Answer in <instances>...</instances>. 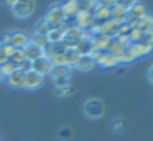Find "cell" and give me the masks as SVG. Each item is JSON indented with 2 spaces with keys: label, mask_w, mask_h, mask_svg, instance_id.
<instances>
[{
  "label": "cell",
  "mask_w": 153,
  "mask_h": 141,
  "mask_svg": "<svg viewBox=\"0 0 153 141\" xmlns=\"http://www.w3.org/2000/svg\"><path fill=\"white\" fill-rule=\"evenodd\" d=\"M10 7H12V12H13L15 16L24 19V18H30L34 13V10H36V1L34 0H18Z\"/></svg>",
  "instance_id": "obj_1"
},
{
  "label": "cell",
  "mask_w": 153,
  "mask_h": 141,
  "mask_svg": "<svg viewBox=\"0 0 153 141\" xmlns=\"http://www.w3.org/2000/svg\"><path fill=\"white\" fill-rule=\"evenodd\" d=\"M83 113L89 119H98L104 114V102L100 98H89L83 104Z\"/></svg>",
  "instance_id": "obj_2"
},
{
  "label": "cell",
  "mask_w": 153,
  "mask_h": 141,
  "mask_svg": "<svg viewBox=\"0 0 153 141\" xmlns=\"http://www.w3.org/2000/svg\"><path fill=\"white\" fill-rule=\"evenodd\" d=\"M49 22L52 24L53 28H65L68 25L65 16H64V12L61 9V6H52L51 9L48 10L46 16H45Z\"/></svg>",
  "instance_id": "obj_3"
},
{
  "label": "cell",
  "mask_w": 153,
  "mask_h": 141,
  "mask_svg": "<svg viewBox=\"0 0 153 141\" xmlns=\"http://www.w3.org/2000/svg\"><path fill=\"white\" fill-rule=\"evenodd\" d=\"M153 49V45H150L149 42H146L144 39L141 42H137V43H129L126 47V52L129 53V56L135 61L137 58L140 56H144L147 53H150Z\"/></svg>",
  "instance_id": "obj_4"
},
{
  "label": "cell",
  "mask_w": 153,
  "mask_h": 141,
  "mask_svg": "<svg viewBox=\"0 0 153 141\" xmlns=\"http://www.w3.org/2000/svg\"><path fill=\"white\" fill-rule=\"evenodd\" d=\"M95 22L94 13L88 12V10H80L76 16H74V25H77L80 30L83 31H89L92 24Z\"/></svg>",
  "instance_id": "obj_5"
},
{
  "label": "cell",
  "mask_w": 153,
  "mask_h": 141,
  "mask_svg": "<svg viewBox=\"0 0 153 141\" xmlns=\"http://www.w3.org/2000/svg\"><path fill=\"white\" fill-rule=\"evenodd\" d=\"M42 85H43V76L37 74L36 71L31 70L27 74H24V88L25 89L34 91V89H39Z\"/></svg>",
  "instance_id": "obj_6"
},
{
  "label": "cell",
  "mask_w": 153,
  "mask_h": 141,
  "mask_svg": "<svg viewBox=\"0 0 153 141\" xmlns=\"http://www.w3.org/2000/svg\"><path fill=\"white\" fill-rule=\"evenodd\" d=\"M52 62L51 59L48 58V56H42V58H39V59H36L34 62H33V71H36L37 74H40V76H49L52 71Z\"/></svg>",
  "instance_id": "obj_7"
},
{
  "label": "cell",
  "mask_w": 153,
  "mask_h": 141,
  "mask_svg": "<svg viewBox=\"0 0 153 141\" xmlns=\"http://www.w3.org/2000/svg\"><path fill=\"white\" fill-rule=\"evenodd\" d=\"M30 40H31V39H30L28 34L24 33V31H19V30H16V31H10V40H9V45H10L12 47L24 49V47L30 43Z\"/></svg>",
  "instance_id": "obj_8"
},
{
  "label": "cell",
  "mask_w": 153,
  "mask_h": 141,
  "mask_svg": "<svg viewBox=\"0 0 153 141\" xmlns=\"http://www.w3.org/2000/svg\"><path fill=\"white\" fill-rule=\"evenodd\" d=\"M147 13V10H146V6L144 4H141V3H135L134 6H131L129 9H128V15H126V22H129L131 25L134 24V22H137L138 19H141L144 15Z\"/></svg>",
  "instance_id": "obj_9"
},
{
  "label": "cell",
  "mask_w": 153,
  "mask_h": 141,
  "mask_svg": "<svg viewBox=\"0 0 153 141\" xmlns=\"http://www.w3.org/2000/svg\"><path fill=\"white\" fill-rule=\"evenodd\" d=\"M73 49L82 56V55H91L94 52V43H92V39H91V34H86L85 37H82L74 46Z\"/></svg>",
  "instance_id": "obj_10"
},
{
  "label": "cell",
  "mask_w": 153,
  "mask_h": 141,
  "mask_svg": "<svg viewBox=\"0 0 153 141\" xmlns=\"http://www.w3.org/2000/svg\"><path fill=\"white\" fill-rule=\"evenodd\" d=\"M61 9L64 12V16L65 19H74V16L80 12V6H79V1L77 0H65L62 4H61Z\"/></svg>",
  "instance_id": "obj_11"
},
{
  "label": "cell",
  "mask_w": 153,
  "mask_h": 141,
  "mask_svg": "<svg viewBox=\"0 0 153 141\" xmlns=\"http://www.w3.org/2000/svg\"><path fill=\"white\" fill-rule=\"evenodd\" d=\"M24 53H25V59H28V61H31V62H34L36 59H39V58H42V56H45L43 47L37 46V45L33 43L31 40H30V43H28L27 46L24 47Z\"/></svg>",
  "instance_id": "obj_12"
},
{
  "label": "cell",
  "mask_w": 153,
  "mask_h": 141,
  "mask_svg": "<svg viewBox=\"0 0 153 141\" xmlns=\"http://www.w3.org/2000/svg\"><path fill=\"white\" fill-rule=\"evenodd\" d=\"M92 39V43H94V49H98V50H105L110 46L113 37L111 36H107V34H102V33H98V34H94L91 36Z\"/></svg>",
  "instance_id": "obj_13"
},
{
  "label": "cell",
  "mask_w": 153,
  "mask_h": 141,
  "mask_svg": "<svg viewBox=\"0 0 153 141\" xmlns=\"http://www.w3.org/2000/svg\"><path fill=\"white\" fill-rule=\"evenodd\" d=\"M110 19H113L117 25H120L122 22H126V15H128V9L119 6V4H114L113 7H110Z\"/></svg>",
  "instance_id": "obj_14"
},
{
  "label": "cell",
  "mask_w": 153,
  "mask_h": 141,
  "mask_svg": "<svg viewBox=\"0 0 153 141\" xmlns=\"http://www.w3.org/2000/svg\"><path fill=\"white\" fill-rule=\"evenodd\" d=\"M71 70L68 65H59V67H52L51 76L53 80H59V79H70L71 76Z\"/></svg>",
  "instance_id": "obj_15"
},
{
  "label": "cell",
  "mask_w": 153,
  "mask_h": 141,
  "mask_svg": "<svg viewBox=\"0 0 153 141\" xmlns=\"http://www.w3.org/2000/svg\"><path fill=\"white\" fill-rule=\"evenodd\" d=\"M132 27L140 28L144 34L150 33V31L153 30V16L152 15H149V13H146L141 19H138L137 22H134V24H132Z\"/></svg>",
  "instance_id": "obj_16"
},
{
  "label": "cell",
  "mask_w": 153,
  "mask_h": 141,
  "mask_svg": "<svg viewBox=\"0 0 153 141\" xmlns=\"http://www.w3.org/2000/svg\"><path fill=\"white\" fill-rule=\"evenodd\" d=\"M6 80H7V83H9V86H12V88H24V74L21 73V71H15V73H12V74H9L7 77H6Z\"/></svg>",
  "instance_id": "obj_17"
},
{
  "label": "cell",
  "mask_w": 153,
  "mask_h": 141,
  "mask_svg": "<svg viewBox=\"0 0 153 141\" xmlns=\"http://www.w3.org/2000/svg\"><path fill=\"white\" fill-rule=\"evenodd\" d=\"M94 65H95V61L92 59L91 55H82L79 58V62H77L76 68L80 70V71H89V70H92Z\"/></svg>",
  "instance_id": "obj_18"
},
{
  "label": "cell",
  "mask_w": 153,
  "mask_h": 141,
  "mask_svg": "<svg viewBox=\"0 0 153 141\" xmlns=\"http://www.w3.org/2000/svg\"><path fill=\"white\" fill-rule=\"evenodd\" d=\"M117 24L113 21V19H107L101 22V33L102 34H107V36H111V37H116L117 36Z\"/></svg>",
  "instance_id": "obj_19"
},
{
  "label": "cell",
  "mask_w": 153,
  "mask_h": 141,
  "mask_svg": "<svg viewBox=\"0 0 153 141\" xmlns=\"http://www.w3.org/2000/svg\"><path fill=\"white\" fill-rule=\"evenodd\" d=\"M110 16H111L110 7H105V6H101V4H98V7H97L95 12H94V18H95V21H98V22H104V21L110 19Z\"/></svg>",
  "instance_id": "obj_20"
},
{
  "label": "cell",
  "mask_w": 153,
  "mask_h": 141,
  "mask_svg": "<svg viewBox=\"0 0 153 141\" xmlns=\"http://www.w3.org/2000/svg\"><path fill=\"white\" fill-rule=\"evenodd\" d=\"M52 24L46 19V18H43V19H40L37 24H36V33L37 34H45V36H48L49 33L52 31Z\"/></svg>",
  "instance_id": "obj_21"
},
{
  "label": "cell",
  "mask_w": 153,
  "mask_h": 141,
  "mask_svg": "<svg viewBox=\"0 0 153 141\" xmlns=\"http://www.w3.org/2000/svg\"><path fill=\"white\" fill-rule=\"evenodd\" d=\"M65 28H52V31L48 34V39L51 43H61L64 40Z\"/></svg>",
  "instance_id": "obj_22"
},
{
  "label": "cell",
  "mask_w": 153,
  "mask_h": 141,
  "mask_svg": "<svg viewBox=\"0 0 153 141\" xmlns=\"http://www.w3.org/2000/svg\"><path fill=\"white\" fill-rule=\"evenodd\" d=\"M53 67H59V65H67V52L65 50H59L56 52L53 56L49 58Z\"/></svg>",
  "instance_id": "obj_23"
},
{
  "label": "cell",
  "mask_w": 153,
  "mask_h": 141,
  "mask_svg": "<svg viewBox=\"0 0 153 141\" xmlns=\"http://www.w3.org/2000/svg\"><path fill=\"white\" fill-rule=\"evenodd\" d=\"M43 50H45V56H48V58H51L53 56L56 52H59V50H65L64 49V45H62V42L61 43H48V46L43 47Z\"/></svg>",
  "instance_id": "obj_24"
},
{
  "label": "cell",
  "mask_w": 153,
  "mask_h": 141,
  "mask_svg": "<svg viewBox=\"0 0 153 141\" xmlns=\"http://www.w3.org/2000/svg\"><path fill=\"white\" fill-rule=\"evenodd\" d=\"M144 36H146V34H144L140 28L132 27L131 31H129V34H128V39H129V43H137V42H141V40L144 39Z\"/></svg>",
  "instance_id": "obj_25"
},
{
  "label": "cell",
  "mask_w": 153,
  "mask_h": 141,
  "mask_svg": "<svg viewBox=\"0 0 153 141\" xmlns=\"http://www.w3.org/2000/svg\"><path fill=\"white\" fill-rule=\"evenodd\" d=\"M0 68H1V71H3L4 77H7L9 74H12V73H15V71L18 70V64H15L13 61L7 59L6 62H3V64L0 65Z\"/></svg>",
  "instance_id": "obj_26"
},
{
  "label": "cell",
  "mask_w": 153,
  "mask_h": 141,
  "mask_svg": "<svg viewBox=\"0 0 153 141\" xmlns=\"http://www.w3.org/2000/svg\"><path fill=\"white\" fill-rule=\"evenodd\" d=\"M79 58H80V55H79L74 49L67 50V65H68L70 68H76V65H77V62H79Z\"/></svg>",
  "instance_id": "obj_27"
},
{
  "label": "cell",
  "mask_w": 153,
  "mask_h": 141,
  "mask_svg": "<svg viewBox=\"0 0 153 141\" xmlns=\"http://www.w3.org/2000/svg\"><path fill=\"white\" fill-rule=\"evenodd\" d=\"M12 50H13V47L10 46V45H3V43H0V65L9 59Z\"/></svg>",
  "instance_id": "obj_28"
},
{
  "label": "cell",
  "mask_w": 153,
  "mask_h": 141,
  "mask_svg": "<svg viewBox=\"0 0 153 141\" xmlns=\"http://www.w3.org/2000/svg\"><path fill=\"white\" fill-rule=\"evenodd\" d=\"M10 61H13L15 64H19L25 59V53H24V49H19V47H13L10 56H9Z\"/></svg>",
  "instance_id": "obj_29"
},
{
  "label": "cell",
  "mask_w": 153,
  "mask_h": 141,
  "mask_svg": "<svg viewBox=\"0 0 153 141\" xmlns=\"http://www.w3.org/2000/svg\"><path fill=\"white\" fill-rule=\"evenodd\" d=\"M31 42H33V43H36L37 46L45 47V46H48L49 39H48V36H45V34H37V33H34V36H33Z\"/></svg>",
  "instance_id": "obj_30"
},
{
  "label": "cell",
  "mask_w": 153,
  "mask_h": 141,
  "mask_svg": "<svg viewBox=\"0 0 153 141\" xmlns=\"http://www.w3.org/2000/svg\"><path fill=\"white\" fill-rule=\"evenodd\" d=\"M31 70H33V62L28 61V59H24L22 62L18 64V71H21L22 74H27V73L31 71Z\"/></svg>",
  "instance_id": "obj_31"
},
{
  "label": "cell",
  "mask_w": 153,
  "mask_h": 141,
  "mask_svg": "<svg viewBox=\"0 0 153 141\" xmlns=\"http://www.w3.org/2000/svg\"><path fill=\"white\" fill-rule=\"evenodd\" d=\"M137 3V0H117L116 1V4H119V6H122V7H125V9H129L131 6H134Z\"/></svg>",
  "instance_id": "obj_32"
},
{
  "label": "cell",
  "mask_w": 153,
  "mask_h": 141,
  "mask_svg": "<svg viewBox=\"0 0 153 141\" xmlns=\"http://www.w3.org/2000/svg\"><path fill=\"white\" fill-rule=\"evenodd\" d=\"M74 86L73 85H68V86H65V88H62V89H59V95H62V96H67V95H73L74 94Z\"/></svg>",
  "instance_id": "obj_33"
},
{
  "label": "cell",
  "mask_w": 153,
  "mask_h": 141,
  "mask_svg": "<svg viewBox=\"0 0 153 141\" xmlns=\"http://www.w3.org/2000/svg\"><path fill=\"white\" fill-rule=\"evenodd\" d=\"M58 135L61 137V138H70L71 135H73V131H71V128H61V131L58 132Z\"/></svg>",
  "instance_id": "obj_34"
},
{
  "label": "cell",
  "mask_w": 153,
  "mask_h": 141,
  "mask_svg": "<svg viewBox=\"0 0 153 141\" xmlns=\"http://www.w3.org/2000/svg\"><path fill=\"white\" fill-rule=\"evenodd\" d=\"M53 82H55L56 89H62V88H65V86H68V85H70L68 79H59V80H53Z\"/></svg>",
  "instance_id": "obj_35"
},
{
  "label": "cell",
  "mask_w": 153,
  "mask_h": 141,
  "mask_svg": "<svg viewBox=\"0 0 153 141\" xmlns=\"http://www.w3.org/2000/svg\"><path fill=\"white\" fill-rule=\"evenodd\" d=\"M123 128H125V120L123 119H117V120L113 122V129L114 131H122Z\"/></svg>",
  "instance_id": "obj_36"
},
{
  "label": "cell",
  "mask_w": 153,
  "mask_h": 141,
  "mask_svg": "<svg viewBox=\"0 0 153 141\" xmlns=\"http://www.w3.org/2000/svg\"><path fill=\"white\" fill-rule=\"evenodd\" d=\"M117 0H98V4L101 6H105V7H113L116 4Z\"/></svg>",
  "instance_id": "obj_37"
},
{
  "label": "cell",
  "mask_w": 153,
  "mask_h": 141,
  "mask_svg": "<svg viewBox=\"0 0 153 141\" xmlns=\"http://www.w3.org/2000/svg\"><path fill=\"white\" fill-rule=\"evenodd\" d=\"M9 40H10V33H3L1 34V39H0V43L9 45Z\"/></svg>",
  "instance_id": "obj_38"
},
{
  "label": "cell",
  "mask_w": 153,
  "mask_h": 141,
  "mask_svg": "<svg viewBox=\"0 0 153 141\" xmlns=\"http://www.w3.org/2000/svg\"><path fill=\"white\" fill-rule=\"evenodd\" d=\"M144 40H146V42H149L150 45H153V30L150 31V33H147V34L144 36Z\"/></svg>",
  "instance_id": "obj_39"
},
{
  "label": "cell",
  "mask_w": 153,
  "mask_h": 141,
  "mask_svg": "<svg viewBox=\"0 0 153 141\" xmlns=\"http://www.w3.org/2000/svg\"><path fill=\"white\" fill-rule=\"evenodd\" d=\"M147 76H149V80L153 83V65L149 68V74H147Z\"/></svg>",
  "instance_id": "obj_40"
},
{
  "label": "cell",
  "mask_w": 153,
  "mask_h": 141,
  "mask_svg": "<svg viewBox=\"0 0 153 141\" xmlns=\"http://www.w3.org/2000/svg\"><path fill=\"white\" fill-rule=\"evenodd\" d=\"M3 1H4V3H7L9 6H13V4H15L18 0H3Z\"/></svg>",
  "instance_id": "obj_41"
},
{
  "label": "cell",
  "mask_w": 153,
  "mask_h": 141,
  "mask_svg": "<svg viewBox=\"0 0 153 141\" xmlns=\"http://www.w3.org/2000/svg\"><path fill=\"white\" fill-rule=\"evenodd\" d=\"M4 79V74H3V71H1V68H0V80H3Z\"/></svg>",
  "instance_id": "obj_42"
},
{
  "label": "cell",
  "mask_w": 153,
  "mask_h": 141,
  "mask_svg": "<svg viewBox=\"0 0 153 141\" xmlns=\"http://www.w3.org/2000/svg\"><path fill=\"white\" fill-rule=\"evenodd\" d=\"M77 1H80V0H77Z\"/></svg>",
  "instance_id": "obj_43"
},
{
  "label": "cell",
  "mask_w": 153,
  "mask_h": 141,
  "mask_svg": "<svg viewBox=\"0 0 153 141\" xmlns=\"http://www.w3.org/2000/svg\"><path fill=\"white\" fill-rule=\"evenodd\" d=\"M0 82H1V80H0Z\"/></svg>",
  "instance_id": "obj_44"
}]
</instances>
